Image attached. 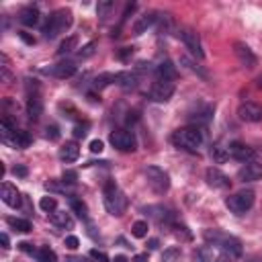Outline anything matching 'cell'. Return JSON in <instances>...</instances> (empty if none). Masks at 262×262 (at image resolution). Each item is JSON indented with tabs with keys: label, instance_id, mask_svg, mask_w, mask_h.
I'll use <instances>...</instances> for the list:
<instances>
[{
	"label": "cell",
	"instance_id": "cell-1",
	"mask_svg": "<svg viewBox=\"0 0 262 262\" xmlns=\"http://www.w3.org/2000/svg\"><path fill=\"white\" fill-rule=\"evenodd\" d=\"M203 237H205V242H207L209 246L219 248V250H221L223 254H227V256H235V258H237V256L244 254L242 242H239L237 237L225 233V231H219V229H205V231H203Z\"/></svg>",
	"mask_w": 262,
	"mask_h": 262
},
{
	"label": "cell",
	"instance_id": "cell-2",
	"mask_svg": "<svg viewBox=\"0 0 262 262\" xmlns=\"http://www.w3.org/2000/svg\"><path fill=\"white\" fill-rule=\"evenodd\" d=\"M74 23V16H72V10L70 8H57L53 10L49 16H47V23L43 25V37L45 39H53L57 37L59 33H66Z\"/></svg>",
	"mask_w": 262,
	"mask_h": 262
},
{
	"label": "cell",
	"instance_id": "cell-3",
	"mask_svg": "<svg viewBox=\"0 0 262 262\" xmlns=\"http://www.w3.org/2000/svg\"><path fill=\"white\" fill-rule=\"evenodd\" d=\"M102 201H104V209L113 215V217H121L127 209V199L123 194V190L117 186L115 180H106L104 188H102Z\"/></svg>",
	"mask_w": 262,
	"mask_h": 262
},
{
	"label": "cell",
	"instance_id": "cell-4",
	"mask_svg": "<svg viewBox=\"0 0 262 262\" xmlns=\"http://www.w3.org/2000/svg\"><path fill=\"white\" fill-rule=\"evenodd\" d=\"M172 143L186 151H196L203 143V131L199 127H180L172 133Z\"/></svg>",
	"mask_w": 262,
	"mask_h": 262
},
{
	"label": "cell",
	"instance_id": "cell-5",
	"mask_svg": "<svg viewBox=\"0 0 262 262\" xmlns=\"http://www.w3.org/2000/svg\"><path fill=\"white\" fill-rule=\"evenodd\" d=\"M252 205H254V190H239L225 199V207L235 215H244L246 211L252 209Z\"/></svg>",
	"mask_w": 262,
	"mask_h": 262
},
{
	"label": "cell",
	"instance_id": "cell-6",
	"mask_svg": "<svg viewBox=\"0 0 262 262\" xmlns=\"http://www.w3.org/2000/svg\"><path fill=\"white\" fill-rule=\"evenodd\" d=\"M145 178H147L149 188H151L156 194L168 192V188H170V176H168L166 170H162V168H158V166H147V168H145Z\"/></svg>",
	"mask_w": 262,
	"mask_h": 262
},
{
	"label": "cell",
	"instance_id": "cell-7",
	"mask_svg": "<svg viewBox=\"0 0 262 262\" xmlns=\"http://www.w3.org/2000/svg\"><path fill=\"white\" fill-rule=\"evenodd\" d=\"M108 141L119 151H135L137 149V139H135L133 131H129V129H115L108 135Z\"/></svg>",
	"mask_w": 262,
	"mask_h": 262
},
{
	"label": "cell",
	"instance_id": "cell-8",
	"mask_svg": "<svg viewBox=\"0 0 262 262\" xmlns=\"http://www.w3.org/2000/svg\"><path fill=\"white\" fill-rule=\"evenodd\" d=\"M178 37L182 39V43L186 45V49H188L194 57H199V59L205 57L203 47H201V37H199V33H196L194 29H190V27H180V29H178Z\"/></svg>",
	"mask_w": 262,
	"mask_h": 262
},
{
	"label": "cell",
	"instance_id": "cell-9",
	"mask_svg": "<svg viewBox=\"0 0 262 262\" xmlns=\"http://www.w3.org/2000/svg\"><path fill=\"white\" fill-rule=\"evenodd\" d=\"M174 94V82L172 80H158L149 88V98L154 102H168Z\"/></svg>",
	"mask_w": 262,
	"mask_h": 262
},
{
	"label": "cell",
	"instance_id": "cell-10",
	"mask_svg": "<svg viewBox=\"0 0 262 262\" xmlns=\"http://www.w3.org/2000/svg\"><path fill=\"white\" fill-rule=\"evenodd\" d=\"M237 117L246 123H260L262 121V106L258 102L246 100L237 106Z\"/></svg>",
	"mask_w": 262,
	"mask_h": 262
},
{
	"label": "cell",
	"instance_id": "cell-11",
	"mask_svg": "<svg viewBox=\"0 0 262 262\" xmlns=\"http://www.w3.org/2000/svg\"><path fill=\"white\" fill-rule=\"evenodd\" d=\"M227 151H229V156L233 158V160H237V162H252L254 160V156H256V151L250 147V145H246V143H242V141H231L229 145H227Z\"/></svg>",
	"mask_w": 262,
	"mask_h": 262
},
{
	"label": "cell",
	"instance_id": "cell-12",
	"mask_svg": "<svg viewBox=\"0 0 262 262\" xmlns=\"http://www.w3.org/2000/svg\"><path fill=\"white\" fill-rule=\"evenodd\" d=\"M237 178L242 182H256L262 178V164L252 160V162H246L239 170H237Z\"/></svg>",
	"mask_w": 262,
	"mask_h": 262
},
{
	"label": "cell",
	"instance_id": "cell-13",
	"mask_svg": "<svg viewBox=\"0 0 262 262\" xmlns=\"http://www.w3.org/2000/svg\"><path fill=\"white\" fill-rule=\"evenodd\" d=\"M233 51H235V57H237V61H239L244 68L252 70V68L258 63V59H256L254 51H252V49H250L246 43H242V41H235V43H233Z\"/></svg>",
	"mask_w": 262,
	"mask_h": 262
},
{
	"label": "cell",
	"instance_id": "cell-14",
	"mask_svg": "<svg viewBox=\"0 0 262 262\" xmlns=\"http://www.w3.org/2000/svg\"><path fill=\"white\" fill-rule=\"evenodd\" d=\"M205 180H207V184L209 186H213V188H229V184H231V180H229V176L225 174V172H221L219 168H207V172H205Z\"/></svg>",
	"mask_w": 262,
	"mask_h": 262
},
{
	"label": "cell",
	"instance_id": "cell-15",
	"mask_svg": "<svg viewBox=\"0 0 262 262\" xmlns=\"http://www.w3.org/2000/svg\"><path fill=\"white\" fill-rule=\"evenodd\" d=\"M145 213H149V217H154L158 223H166V225L174 223V211L164 205H149L145 207Z\"/></svg>",
	"mask_w": 262,
	"mask_h": 262
},
{
	"label": "cell",
	"instance_id": "cell-16",
	"mask_svg": "<svg viewBox=\"0 0 262 262\" xmlns=\"http://www.w3.org/2000/svg\"><path fill=\"white\" fill-rule=\"evenodd\" d=\"M158 23V12H154V10H147V12H143V14H139L137 18H135V23H133V33L135 35H143L149 27H154Z\"/></svg>",
	"mask_w": 262,
	"mask_h": 262
},
{
	"label": "cell",
	"instance_id": "cell-17",
	"mask_svg": "<svg viewBox=\"0 0 262 262\" xmlns=\"http://www.w3.org/2000/svg\"><path fill=\"white\" fill-rule=\"evenodd\" d=\"M0 199L8 207H18L20 205V194H18L16 186L10 184V182H2V186H0Z\"/></svg>",
	"mask_w": 262,
	"mask_h": 262
},
{
	"label": "cell",
	"instance_id": "cell-18",
	"mask_svg": "<svg viewBox=\"0 0 262 262\" xmlns=\"http://www.w3.org/2000/svg\"><path fill=\"white\" fill-rule=\"evenodd\" d=\"M76 63L74 61H59L55 66H51L47 72L53 76V78H59V80H66V78H72L76 74Z\"/></svg>",
	"mask_w": 262,
	"mask_h": 262
},
{
	"label": "cell",
	"instance_id": "cell-19",
	"mask_svg": "<svg viewBox=\"0 0 262 262\" xmlns=\"http://www.w3.org/2000/svg\"><path fill=\"white\" fill-rule=\"evenodd\" d=\"M27 115L33 121H37L43 115V100H41V96L37 92L35 94H29V98H27Z\"/></svg>",
	"mask_w": 262,
	"mask_h": 262
},
{
	"label": "cell",
	"instance_id": "cell-20",
	"mask_svg": "<svg viewBox=\"0 0 262 262\" xmlns=\"http://www.w3.org/2000/svg\"><path fill=\"white\" fill-rule=\"evenodd\" d=\"M115 84L125 90H131L137 86V74L135 72H115Z\"/></svg>",
	"mask_w": 262,
	"mask_h": 262
},
{
	"label": "cell",
	"instance_id": "cell-21",
	"mask_svg": "<svg viewBox=\"0 0 262 262\" xmlns=\"http://www.w3.org/2000/svg\"><path fill=\"white\" fill-rule=\"evenodd\" d=\"M80 156V147L76 141H66L61 147H59V160L61 162H76Z\"/></svg>",
	"mask_w": 262,
	"mask_h": 262
},
{
	"label": "cell",
	"instance_id": "cell-22",
	"mask_svg": "<svg viewBox=\"0 0 262 262\" xmlns=\"http://www.w3.org/2000/svg\"><path fill=\"white\" fill-rule=\"evenodd\" d=\"M39 8L37 6H25L23 10H20V14H18V20L25 25V27H35L37 23H39Z\"/></svg>",
	"mask_w": 262,
	"mask_h": 262
},
{
	"label": "cell",
	"instance_id": "cell-23",
	"mask_svg": "<svg viewBox=\"0 0 262 262\" xmlns=\"http://www.w3.org/2000/svg\"><path fill=\"white\" fill-rule=\"evenodd\" d=\"M4 143H10L12 147H18V149H23V147H29V143H31V135L27 133V131H20V129H16Z\"/></svg>",
	"mask_w": 262,
	"mask_h": 262
},
{
	"label": "cell",
	"instance_id": "cell-24",
	"mask_svg": "<svg viewBox=\"0 0 262 262\" xmlns=\"http://www.w3.org/2000/svg\"><path fill=\"white\" fill-rule=\"evenodd\" d=\"M156 76H158V80H172V82H174V78H176V68H174V63L168 61V59L162 61V63H158Z\"/></svg>",
	"mask_w": 262,
	"mask_h": 262
},
{
	"label": "cell",
	"instance_id": "cell-25",
	"mask_svg": "<svg viewBox=\"0 0 262 262\" xmlns=\"http://www.w3.org/2000/svg\"><path fill=\"white\" fill-rule=\"evenodd\" d=\"M49 221H51L53 225H57V227H68V229L74 227V219H72L70 213H66V211H53V213L49 215Z\"/></svg>",
	"mask_w": 262,
	"mask_h": 262
},
{
	"label": "cell",
	"instance_id": "cell-26",
	"mask_svg": "<svg viewBox=\"0 0 262 262\" xmlns=\"http://www.w3.org/2000/svg\"><path fill=\"white\" fill-rule=\"evenodd\" d=\"M6 223L14 229V231H20V233H29L33 229L31 221L29 219H23V217H6Z\"/></svg>",
	"mask_w": 262,
	"mask_h": 262
},
{
	"label": "cell",
	"instance_id": "cell-27",
	"mask_svg": "<svg viewBox=\"0 0 262 262\" xmlns=\"http://www.w3.org/2000/svg\"><path fill=\"white\" fill-rule=\"evenodd\" d=\"M180 63L186 68V70H190V72H194L199 78H203V80H209V74H207V70H203L194 59H190V57H186V55H182L180 57Z\"/></svg>",
	"mask_w": 262,
	"mask_h": 262
},
{
	"label": "cell",
	"instance_id": "cell-28",
	"mask_svg": "<svg viewBox=\"0 0 262 262\" xmlns=\"http://www.w3.org/2000/svg\"><path fill=\"white\" fill-rule=\"evenodd\" d=\"M209 154H211L213 162H217V164H223V162H227V158H229L227 147H225V145H221V143H213Z\"/></svg>",
	"mask_w": 262,
	"mask_h": 262
},
{
	"label": "cell",
	"instance_id": "cell-29",
	"mask_svg": "<svg viewBox=\"0 0 262 262\" xmlns=\"http://www.w3.org/2000/svg\"><path fill=\"white\" fill-rule=\"evenodd\" d=\"M76 47H78V37H76V35H70V37H66V39L59 43L57 55H68V53H72Z\"/></svg>",
	"mask_w": 262,
	"mask_h": 262
},
{
	"label": "cell",
	"instance_id": "cell-30",
	"mask_svg": "<svg viewBox=\"0 0 262 262\" xmlns=\"http://www.w3.org/2000/svg\"><path fill=\"white\" fill-rule=\"evenodd\" d=\"M70 207H72V211H74L80 219H88V207H86L84 201H80V199H76V196H70Z\"/></svg>",
	"mask_w": 262,
	"mask_h": 262
},
{
	"label": "cell",
	"instance_id": "cell-31",
	"mask_svg": "<svg viewBox=\"0 0 262 262\" xmlns=\"http://www.w3.org/2000/svg\"><path fill=\"white\" fill-rule=\"evenodd\" d=\"M194 262H215L213 248H211V246H201V248L194 252Z\"/></svg>",
	"mask_w": 262,
	"mask_h": 262
},
{
	"label": "cell",
	"instance_id": "cell-32",
	"mask_svg": "<svg viewBox=\"0 0 262 262\" xmlns=\"http://www.w3.org/2000/svg\"><path fill=\"white\" fill-rule=\"evenodd\" d=\"M170 227H172V233H174L176 237H180L182 242H190V239H192V233L188 231L186 225H182V223H172Z\"/></svg>",
	"mask_w": 262,
	"mask_h": 262
},
{
	"label": "cell",
	"instance_id": "cell-33",
	"mask_svg": "<svg viewBox=\"0 0 262 262\" xmlns=\"http://www.w3.org/2000/svg\"><path fill=\"white\" fill-rule=\"evenodd\" d=\"M108 84H115V74H111V72H102L94 78V88H98V90L108 86Z\"/></svg>",
	"mask_w": 262,
	"mask_h": 262
},
{
	"label": "cell",
	"instance_id": "cell-34",
	"mask_svg": "<svg viewBox=\"0 0 262 262\" xmlns=\"http://www.w3.org/2000/svg\"><path fill=\"white\" fill-rule=\"evenodd\" d=\"M37 262H55L57 260V256H55V252L49 248V246H43V248H39V252H37Z\"/></svg>",
	"mask_w": 262,
	"mask_h": 262
},
{
	"label": "cell",
	"instance_id": "cell-35",
	"mask_svg": "<svg viewBox=\"0 0 262 262\" xmlns=\"http://www.w3.org/2000/svg\"><path fill=\"white\" fill-rule=\"evenodd\" d=\"M158 20H160V35H168L170 29L174 27L172 16H170L168 12H164V14H158Z\"/></svg>",
	"mask_w": 262,
	"mask_h": 262
},
{
	"label": "cell",
	"instance_id": "cell-36",
	"mask_svg": "<svg viewBox=\"0 0 262 262\" xmlns=\"http://www.w3.org/2000/svg\"><path fill=\"white\" fill-rule=\"evenodd\" d=\"M113 8H115V2H113V0H102V2H98V6H96V14H98L100 18H106Z\"/></svg>",
	"mask_w": 262,
	"mask_h": 262
},
{
	"label": "cell",
	"instance_id": "cell-37",
	"mask_svg": "<svg viewBox=\"0 0 262 262\" xmlns=\"http://www.w3.org/2000/svg\"><path fill=\"white\" fill-rule=\"evenodd\" d=\"M96 47H98V45H96V41H90V43H86V45L78 51V55H76V57H78V59H88V57H92V55H94Z\"/></svg>",
	"mask_w": 262,
	"mask_h": 262
},
{
	"label": "cell",
	"instance_id": "cell-38",
	"mask_svg": "<svg viewBox=\"0 0 262 262\" xmlns=\"http://www.w3.org/2000/svg\"><path fill=\"white\" fill-rule=\"evenodd\" d=\"M39 207H41V211H45V213H53V211H57V201H55L53 196H43V199L39 201Z\"/></svg>",
	"mask_w": 262,
	"mask_h": 262
},
{
	"label": "cell",
	"instance_id": "cell-39",
	"mask_svg": "<svg viewBox=\"0 0 262 262\" xmlns=\"http://www.w3.org/2000/svg\"><path fill=\"white\" fill-rule=\"evenodd\" d=\"M147 221H135L133 225H131V233L135 235V237H145L147 235Z\"/></svg>",
	"mask_w": 262,
	"mask_h": 262
},
{
	"label": "cell",
	"instance_id": "cell-40",
	"mask_svg": "<svg viewBox=\"0 0 262 262\" xmlns=\"http://www.w3.org/2000/svg\"><path fill=\"white\" fill-rule=\"evenodd\" d=\"M178 258H180V250L178 248H168L162 254V262H176Z\"/></svg>",
	"mask_w": 262,
	"mask_h": 262
},
{
	"label": "cell",
	"instance_id": "cell-41",
	"mask_svg": "<svg viewBox=\"0 0 262 262\" xmlns=\"http://www.w3.org/2000/svg\"><path fill=\"white\" fill-rule=\"evenodd\" d=\"M88 129H90V123H78L76 127H74V137L76 139H80V137H86V133H88Z\"/></svg>",
	"mask_w": 262,
	"mask_h": 262
},
{
	"label": "cell",
	"instance_id": "cell-42",
	"mask_svg": "<svg viewBox=\"0 0 262 262\" xmlns=\"http://www.w3.org/2000/svg\"><path fill=\"white\" fill-rule=\"evenodd\" d=\"M45 137L51 139V141H57V139H59V129H57L55 125H47V127H45Z\"/></svg>",
	"mask_w": 262,
	"mask_h": 262
},
{
	"label": "cell",
	"instance_id": "cell-43",
	"mask_svg": "<svg viewBox=\"0 0 262 262\" xmlns=\"http://www.w3.org/2000/svg\"><path fill=\"white\" fill-rule=\"evenodd\" d=\"M18 250L25 252V254H29V256H37V252H39V250H37L33 244H29V242H20V244H18Z\"/></svg>",
	"mask_w": 262,
	"mask_h": 262
},
{
	"label": "cell",
	"instance_id": "cell-44",
	"mask_svg": "<svg viewBox=\"0 0 262 262\" xmlns=\"http://www.w3.org/2000/svg\"><path fill=\"white\" fill-rule=\"evenodd\" d=\"M90 258L96 260V262H108V256H106L102 250H96V248L90 250Z\"/></svg>",
	"mask_w": 262,
	"mask_h": 262
},
{
	"label": "cell",
	"instance_id": "cell-45",
	"mask_svg": "<svg viewBox=\"0 0 262 262\" xmlns=\"http://www.w3.org/2000/svg\"><path fill=\"white\" fill-rule=\"evenodd\" d=\"M131 55H133V47H123V49L117 53V57H119L121 61H127Z\"/></svg>",
	"mask_w": 262,
	"mask_h": 262
},
{
	"label": "cell",
	"instance_id": "cell-46",
	"mask_svg": "<svg viewBox=\"0 0 262 262\" xmlns=\"http://www.w3.org/2000/svg\"><path fill=\"white\" fill-rule=\"evenodd\" d=\"M61 178H63L61 182H68V184H74V182H76V178H78V174H76L74 170H66Z\"/></svg>",
	"mask_w": 262,
	"mask_h": 262
},
{
	"label": "cell",
	"instance_id": "cell-47",
	"mask_svg": "<svg viewBox=\"0 0 262 262\" xmlns=\"http://www.w3.org/2000/svg\"><path fill=\"white\" fill-rule=\"evenodd\" d=\"M102 149H104V145H102L100 139H92V141H90V151H92V154H100Z\"/></svg>",
	"mask_w": 262,
	"mask_h": 262
},
{
	"label": "cell",
	"instance_id": "cell-48",
	"mask_svg": "<svg viewBox=\"0 0 262 262\" xmlns=\"http://www.w3.org/2000/svg\"><path fill=\"white\" fill-rule=\"evenodd\" d=\"M80 246V239L76 237V235H68L66 237V248H70V250H76Z\"/></svg>",
	"mask_w": 262,
	"mask_h": 262
},
{
	"label": "cell",
	"instance_id": "cell-49",
	"mask_svg": "<svg viewBox=\"0 0 262 262\" xmlns=\"http://www.w3.org/2000/svg\"><path fill=\"white\" fill-rule=\"evenodd\" d=\"M12 174H14V176L25 178V176L29 174V170H27V166H14V168H12Z\"/></svg>",
	"mask_w": 262,
	"mask_h": 262
},
{
	"label": "cell",
	"instance_id": "cell-50",
	"mask_svg": "<svg viewBox=\"0 0 262 262\" xmlns=\"http://www.w3.org/2000/svg\"><path fill=\"white\" fill-rule=\"evenodd\" d=\"M18 37H20V39H23V41H25L27 45H35V37H31L29 33H25V31H20V33H18Z\"/></svg>",
	"mask_w": 262,
	"mask_h": 262
},
{
	"label": "cell",
	"instance_id": "cell-51",
	"mask_svg": "<svg viewBox=\"0 0 262 262\" xmlns=\"http://www.w3.org/2000/svg\"><path fill=\"white\" fill-rule=\"evenodd\" d=\"M66 262H92V260L86 258V256H68Z\"/></svg>",
	"mask_w": 262,
	"mask_h": 262
},
{
	"label": "cell",
	"instance_id": "cell-52",
	"mask_svg": "<svg viewBox=\"0 0 262 262\" xmlns=\"http://www.w3.org/2000/svg\"><path fill=\"white\" fill-rule=\"evenodd\" d=\"M131 262H147V254H135L131 258Z\"/></svg>",
	"mask_w": 262,
	"mask_h": 262
},
{
	"label": "cell",
	"instance_id": "cell-53",
	"mask_svg": "<svg viewBox=\"0 0 262 262\" xmlns=\"http://www.w3.org/2000/svg\"><path fill=\"white\" fill-rule=\"evenodd\" d=\"M0 239H2V248H4V250H8V248H10V239H8V235H6V233H2V235H0Z\"/></svg>",
	"mask_w": 262,
	"mask_h": 262
},
{
	"label": "cell",
	"instance_id": "cell-54",
	"mask_svg": "<svg viewBox=\"0 0 262 262\" xmlns=\"http://www.w3.org/2000/svg\"><path fill=\"white\" fill-rule=\"evenodd\" d=\"M215 262H233V260H231V256H227V254H221L219 258H215Z\"/></svg>",
	"mask_w": 262,
	"mask_h": 262
},
{
	"label": "cell",
	"instance_id": "cell-55",
	"mask_svg": "<svg viewBox=\"0 0 262 262\" xmlns=\"http://www.w3.org/2000/svg\"><path fill=\"white\" fill-rule=\"evenodd\" d=\"M147 248H149V250H156V248H158V239H156V237H151V239L147 242Z\"/></svg>",
	"mask_w": 262,
	"mask_h": 262
},
{
	"label": "cell",
	"instance_id": "cell-56",
	"mask_svg": "<svg viewBox=\"0 0 262 262\" xmlns=\"http://www.w3.org/2000/svg\"><path fill=\"white\" fill-rule=\"evenodd\" d=\"M113 262H129V260H127L125 256H115V258H113Z\"/></svg>",
	"mask_w": 262,
	"mask_h": 262
},
{
	"label": "cell",
	"instance_id": "cell-57",
	"mask_svg": "<svg viewBox=\"0 0 262 262\" xmlns=\"http://www.w3.org/2000/svg\"><path fill=\"white\" fill-rule=\"evenodd\" d=\"M256 82H258V88H262V76H260V78H258Z\"/></svg>",
	"mask_w": 262,
	"mask_h": 262
}]
</instances>
